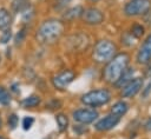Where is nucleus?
<instances>
[{"instance_id":"obj_8","label":"nucleus","mask_w":151,"mask_h":139,"mask_svg":"<svg viewBox=\"0 0 151 139\" xmlns=\"http://www.w3.org/2000/svg\"><path fill=\"white\" fill-rule=\"evenodd\" d=\"M73 119L74 121L79 124H91L98 118V112L92 108H79L73 112Z\"/></svg>"},{"instance_id":"obj_3","label":"nucleus","mask_w":151,"mask_h":139,"mask_svg":"<svg viewBox=\"0 0 151 139\" xmlns=\"http://www.w3.org/2000/svg\"><path fill=\"white\" fill-rule=\"evenodd\" d=\"M116 45L111 41V40H99L97 41V44L93 47L92 51V58L98 64H104V62H109L116 53Z\"/></svg>"},{"instance_id":"obj_28","label":"nucleus","mask_w":151,"mask_h":139,"mask_svg":"<svg viewBox=\"0 0 151 139\" xmlns=\"http://www.w3.org/2000/svg\"><path fill=\"white\" fill-rule=\"evenodd\" d=\"M1 125H2V121H1V118H0V127H1Z\"/></svg>"},{"instance_id":"obj_14","label":"nucleus","mask_w":151,"mask_h":139,"mask_svg":"<svg viewBox=\"0 0 151 139\" xmlns=\"http://www.w3.org/2000/svg\"><path fill=\"white\" fill-rule=\"evenodd\" d=\"M127 110H129V105H127L125 101L122 100V101H117V102L112 106L111 113L114 114V115L122 117V115H124V114L127 112Z\"/></svg>"},{"instance_id":"obj_5","label":"nucleus","mask_w":151,"mask_h":139,"mask_svg":"<svg viewBox=\"0 0 151 139\" xmlns=\"http://www.w3.org/2000/svg\"><path fill=\"white\" fill-rule=\"evenodd\" d=\"M151 8L150 0H131L125 5L124 12L127 16H139L146 14Z\"/></svg>"},{"instance_id":"obj_2","label":"nucleus","mask_w":151,"mask_h":139,"mask_svg":"<svg viewBox=\"0 0 151 139\" xmlns=\"http://www.w3.org/2000/svg\"><path fill=\"white\" fill-rule=\"evenodd\" d=\"M63 33H64V24L57 19H48L39 26L35 37L40 44L50 45L59 40Z\"/></svg>"},{"instance_id":"obj_11","label":"nucleus","mask_w":151,"mask_h":139,"mask_svg":"<svg viewBox=\"0 0 151 139\" xmlns=\"http://www.w3.org/2000/svg\"><path fill=\"white\" fill-rule=\"evenodd\" d=\"M120 121V117L118 115H114V114H109L104 118H101L100 120H98L94 125L96 130L97 131H100V132H105V131H110L112 130L113 127H116Z\"/></svg>"},{"instance_id":"obj_10","label":"nucleus","mask_w":151,"mask_h":139,"mask_svg":"<svg viewBox=\"0 0 151 139\" xmlns=\"http://www.w3.org/2000/svg\"><path fill=\"white\" fill-rule=\"evenodd\" d=\"M144 80L142 78H133L129 82H126L125 86H123L122 90V97L123 98H132L134 97L143 87Z\"/></svg>"},{"instance_id":"obj_27","label":"nucleus","mask_w":151,"mask_h":139,"mask_svg":"<svg viewBox=\"0 0 151 139\" xmlns=\"http://www.w3.org/2000/svg\"><path fill=\"white\" fill-rule=\"evenodd\" d=\"M147 77H149V79H150V81H151V68H150L149 72H147Z\"/></svg>"},{"instance_id":"obj_21","label":"nucleus","mask_w":151,"mask_h":139,"mask_svg":"<svg viewBox=\"0 0 151 139\" xmlns=\"http://www.w3.org/2000/svg\"><path fill=\"white\" fill-rule=\"evenodd\" d=\"M11 38H12V31H11V28H6V29H4V32L0 35V42L6 44L9 41Z\"/></svg>"},{"instance_id":"obj_30","label":"nucleus","mask_w":151,"mask_h":139,"mask_svg":"<svg viewBox=\"0 0 151 139\" xmlns=\"http://www.w3.org/2000/svg\"><path fill=\"white\" fill-rule=\"evenodd\" d=\"M93 1H96V0H93Z\"/></svg>"},{"instance_id":"obj_25","label":"nucleus","mask_w":151,"mask_h":139,"mask_svg":"<svg viewBox=\"0 0 151 139\" xmlns=\"http://www.w3.org/2000/svg\"><path fill=\"white\" fill-rule=\"evenodd\" d=\"M71 1H72V0H58V4H59L60 7H65V6H67Z\"/></svg>"},{"instance_id":"obj_22","label":"nucleus","mask_w":151,"mask_h":139,"mask_svg":"<svg viewBox=\"0 0 151 139\" xmlns=\"http://www.w3.org/2000/svg\"><path fill=\"white\" fill-rule=\"evenodd\" d=\"M18 121H19V118L17 117V114L13 113V114H11L8 117V126L11 128H15L18 126Z\"/></svg>"},{"instance_id":"obj_7","label":"nucleus","mask_w":151,"mask_h":139,"mask_svg":"<svg viewBox=\"0 0 151 139\" xmlns=\"http://www.w3.org/2000/svg\"><path fill=\"white\" fill-rule=\"evenodd\" d=\"M76 78V73L72 70H65L52 78V85L57 90H65Z\"/></svg>"},{"instance_id":"obj_20","label":"nucleus","mask_w":151,"mask_h":139,"mask_svg":"<svg viewBox=\"0 0 151 139\" xmlns=\"http://www.w3.org/2000/svg\"><path fill=\"white\" fill-rule=\"evenodd\" d=\"M144 34V27L139 24H134L131 27V35H133L136 39H139Z\"/></svg>"},{"instance_id":"obj_6","label":"nucleus","mask_w":151,"mask_h":139,"mask_svg":"<svg viewBox=\"0 0 151 139\" xmlns=\"http://www.w3.org/2000/svg\"><path fill=\"white\" fill-rule=\"evenodd\" d=\"M88 45H90V38L83 33H76L70 35L66 42V46L70 48V51L73 52H81L86 49Z\"/></svg>"},{"instance_id":"obj_17","label":"nucleus","mask_w":151,"mask_h":139,"mask_svg":"<svg viewBox=\"0 0 151 139\" xmlns=\"http://www.w3.org/2000/svg\"><path fill=\"white\" fill-rule=\"evenodd\" d=\"M55 121H57V125H58V128L60 132H64L66 131L67 126H68V118L66 114L64 113H58L55 115Z\"/></svg>"},{"instance_id":"obj_19","label":"nucleus","mask_w":151,"mask_h":139,"mask_svg":"<svg viewBox=\"0 0 151 139\" xmlns=\"http://www.w3.org/2000/svg\"><path fill=\"white\" fill-rule=\"evenodd\" d=\"M9 102H11V95L8 91L4 86H0V105H8Z\"/></svg>"},{"instance_id":"obj_4","label":"nucleus","mask_w":151,"mask_h":139,"mask_svg":"<svg viewBox=\"0 0 151 139\" xmlns=\"http://www.w3.org/2000/svg\"><path fill=\"white\" fill-rule=\"evenodd\" d=\"M80 100L86 106L97 107V106L107 104L111 100V93L105 88H97L85 93Z\"/></svg>"},{"instance_id":"obj_1","label":"nucleus","mask_w":151,"mask_h":139,"mask_svg":"<svg viewBox=\"0 0 151 139\" xmlns=\"http://www.w3.org/2000/svg\"><path fill=\"white\" fill-rule=\"evenodd\" d=\"M129 61H130V57L127 53L116 54L104 67L103 79L111 85H117V82L120 80V78L127 70Z\"/></svg>"},{"instance_id":"obj_15","label":"nucleus","mask_w":151,"mask_h":139,"mask_svg":"<svg viewBox=\"0 0 151 139\" xmlns=\"http://www.w3.org/2000/svg\"><path fill=\"white\" fill-rule=\"evenodd\" d=\"M11 14L6 8L0 9V29H6L11 25Z\"/></svg>"},{"instance_id":"obj_29","label":"nucleus","mask_w":151,"mask_h":139,"mask_svg":"<svg viewBox=\"0 0 151 139\" xmlns=\"http://www.w3.org/2000/svg\"><path fill=\"white\" fill-rule=\"evenodd\" d=\"M0 139H5V138H2V137H0Z\"/></svg>"},{"instance_id":"obj_26","label":"nucleus","mask_w":151,"mask_h":139,"mask_svg":"<svg viewBox=\"0 0 151 139\" xmlns=\"http://www.w3.org/2000/svg\"><path fill=\"white\" fill-rule=\"evenodd\" d=\"M144 128H145V131H147V132H151V118L145 123V125H144Z\"/></svg>"},{"instance_id":"obj_23","label":"nucleus","mask_w":151,"mask_h":139,"mask_svg":"<svg viewBox=\"0 0 151 139\" xmlns=\"http://www.w3.org/2000/svg\"><path fill=\"white\" fill-rule=\"evenodd\" d=\"M33 123H34V119L32 117H25L24 120H22V127H24V130H29L31 126L33 125Z\"/></svg>"},{"instance_id":"obj_13","label":"nucleus","mask_w":151,"mask_h":139,"mask_svg":"<svg viewBox=\"0 0 151 139\" xmlns=\"http://www.w3.org/2000/svg\"><path fill=\"white\" fill-rule=\"evenodd\" d=\"M83 12H84V8H83L80 5L74 6V7H72V8H68V9L64 13V19H65V20H68V21L74 20V19H77V18L81 16Z\"/></svg>"},{"instance_id":"obj_16","label":"nucleus","mask_w":151,"mask_h":139,"mask_svg":"<svg viewBox=\"0 0 151 139\" xmlns=\"http://www.w3.org/2000/svg\"><path fill=\"white\" fill-rule=\"evenodd\" d=\"M40 102H41L40 97L33 94V95H29V97L25 98V99L21 101V105H22L25 108H29V107H35V106H38Z\"/></svg>"},{"instance_id":"obj_12","label":"nucleus","mask_w":151,"mask_h":139,"mask_svg":"<svg viewBox=\"0 0 151 139\" xmlns=\"http://www.w3.org/2000/svg\"><path fill=\"white\" fill-rule=\"evenodd\" d=\"M137 62L140 65L149 64L151 61V34L146 37L143 45L140 46L138 53H137Z\"/></svg>"},{"instance_id":"obj_9","label":"nucleus","mask_w":151,"mask_h":139,"mask_svg":"<svg viewBox=\"0 0 151 139\" xmlns=\"http://www.w3.org/2000/svg\"><path fill=\"white\" fill-rule=\"evenodd\" d=\"M80 18L87 25H100L104 21L103 12L98 8H94V7H90V8L84 9Z\"/></svg>"},{"instance_id":"obj_24","label":"nucleus","mask_w":151,"mask_h":139,"mask_svg":"<svg viewBox=\"0 0 151 139\" xmlns=\"http://www.w3.org/2000/svg\"><path fill=\"white\" fill-rule=\"evenodd\" d=\"M24 38H25V28L20 29L19 33L17 34V37H15V45H19L24 40Z\"/></svg>"},{"instance_id":"obj_18","label":"nucleus","mask_w":151,"mask_h":139,"mask_svg":"<svg viewBox=\"0 0 151 139\" xmlns=\"http://www.w3.org/2000/svg\"><path fill=\"white\" fill-rule=\"evenodd\" d=\"M28 6H29V0H13L12 4V7L17 13L25 11L26 8H28Z\"/></svg>"}]
</instances>
